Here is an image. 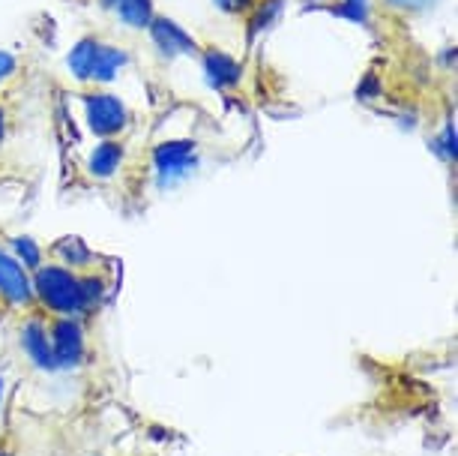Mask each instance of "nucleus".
Listing matches in <instances>:
<instances>
[{"label": "nucleus", "mask_w": 458, "mask_h": 456, "mask_svg": "<svg viewBox=\"0 0 458 456\" xmlns=\"http://www.w3.org/2000/svg\"><path fill=\"white\" fill-rule=\"evenodd\" d=\"M33 297L55 315H81V277L64 264H39Z\"/></svg>", "instance_id": "f257e3e1"}, {"label": "nucleus", "mask_w": 458, "mask_h": 456, "mask_svg": "<svg viewBox=\"0 0 458 456\" xmlns=\"http://www.w3.org/2000/svg\"><path fill=\"white\" fill-rule=\"evenodd\" d=\"M69 66H72L75 79L81 82H111L114 73L123 66V55L117 48L102 46L97 39H84L81 46H75L72 57H69Z\"/></svg>", "instance_id": "f03ea898"}, {"label": "nucleus", "mask_w": 458, "mask_h": 456, "mask_svg": "<svg viewBox=\"0 0 458 456\" xmlns=\"http://www.w3.org/2000/svg\"><path fill=\"white\" fill-rule=\"evenodd\" d=\"M51 348H55L57 369H75L84 360V328L75 315H60L55 324L48 328Z\"/></svg>", "instance_id": "7ed1b4c3"}, {"label": "nucleus", "mask_w": 458, "mask_h": 456, "mask_svg": "<svg viewBox=\"0 0 458 456\" xmlns=\"http://www.w3.org/2000/svg\"><path fill=\"white\" fill-rule=\"evenodd\" d=\"M153 162H157L159 171V184L174 186L180 180H186L189 171L198 166V151L192 142H165L153 153Z\"/></svg>", "instance_id": "20e7f679"}, {"label": "nucleus", "mask_w": 458, "mask_h": 456, "mask_svg": "<svg viewBox=\"0 0 458 456\" xmlns=\"http://www.w3.org/2000/svg\"><path fill=\"white\" fill-rule=\"evenodd\" d=\"M0 297L15 309L33 304V282L28 277V268L6 249H0Z\"/></svg>", "instance_id": "39448f33"}, {"label": "nucleus", "mask_w": 458, "mask_h": 456, "mask_svg": "<svg viewBox=\"0 0 458 456\" xmlns=\"http://www.w3.org/2000/svg\"><path fill=\"white\" fill-rule=\"evenodd\" d=\"M88 120L90 129L102 139H114L129 124V111L123 108V102L108 97V93H90L88 99Z\"/></svg>", "instance_id": "423d86ee"}, {"label": "nucleus", "mask_w": 458, "mask_h": 456, "mask_svg": "<svg viewBox=\"0 0 458 456\" xmlns=\"http://www.w3.org/2000/svg\"><path fill=\"white\" fill-rule=\"evenodd\" d=\"M19 342L33 366L42 369V373H57L55 348H51V337H48V328L42 318H28V322L21 324Z\"/></svg>", "instance_id": "0eeeda50"}, {"label": "nucleus", "mask_w": 458, "mask_h": 456, "mask_svg": "<svg viewBox=\"0 0 458 456\" xmlns=\"http://www.w3.org/2000/svg\"><path fill=\"white\" fill-rule=\"evenodd\" d=\"M153 30V42L165 51V55H186V51H195V42L186 37L183 28H177L174 22L168 19H153L150 22Z\"/></svg>", "instance_id": "6e6552de"}, {"label": "nucleus", "mask_w": 458, "mask_h": 456, "mask_svg": "<svg viewBox=\"0 0 458 456\" xmlns=\"http://www.w3.org/2000/svg\"><path fill=\"white\" fill-rule=\"evenodd\" d=\"M120 162H123V148H120L117 142L106 139V144H99L90 157V175L93 177H111L120 168Z\"/></svg>", "instance_id": "1a4fd4ad"}, {"label": "nucleus", "mask_w": 458, "mask_h": 456, "mask_svg": "<svg viewBox=\"0 0 458 456\" xmlns=\"http://www.w3.org/2000/svg\"><path fill=\"white\" fill-rule=\"evenodd\" d=\"M117 10V15L132 28H147L153 22V4L150 0H108Z\"/></svg>", "instance_id": "9d476101"}, {"label": "nucleus", "mask_w": 458, "mask_h": 456, "mask_svg": "<svg viewBox=\"0 0 458 456\" xmlns=\"http://www.w3.org/2000/svg\"><path fill=\"white\" fill-rule=\"evenodd\" d=\"M207 73H210L213 84H219V88H225V84H234L237 82V64L231 60L228 55H222V51H207Z\"/></svg>", "instance_id": "9b49d317"}, {"label": "nucleus", "mask_w": 458, "mask_h": 456, "mask_svg": "<svg viewBox=\"0 0 458 456\" xmlns=\"http://www.w3.org/2000/svg\"><path fill=\"white\" fill-rule=\"evenodd\" d=\"M55 249H57V255H60V264H64V268H69V271L84 268V264H90V262H93L90 249L84 246L79 237H66V240H60V244H57Z\"/></svg>", "instance_id": "f8f14e48"}, {"label": "nucleus", "mask_w": 458, "mask_h": 456, "mask_svg": "<svg viewBox=\"0 0 458 456\" xmlns=\"http://www.w3.org/2000/svg\"><path fill=\"white\" fill-rule=\"evenodd\" d=\"M106 304V280L97 273H84L81 277V315L93 313Z\"/></svg>", "instance_id": "ddd939ff"}, {"label": "nucleus", "mask_w": 458, "mask_h": 456, "mask_svg": "<svg viewBox=\"0 0 458 456\" xmlns=\"http://www.w3.org/2000/svg\"><path fill=\"white\" fill-rule=\"evenodd\" d=\"M13 255L19 258L24 268H39V246L33 237H15L13 240Z\"/></svg>", "instance_id": "4468645a"}, {"label": "nucleus", "mask_w": 458, "mask_h": 456, "mask_svg": "<svg viewBox=\"0 0 458 456\" xmlns=\"http://www.w3.org/2000/svg\"><path fill=\"white\" fill-rule=\"evenodd\" d=\"M216 4H219V10H225V13L240 15V13L252 10V4H255V0H216Z\"/></svg>", "instance_id": "2eb2a0df"}, {"label": "nucleus", "mask_w": 458, "mask_h": 456, "mask_svg": "<svg viewBox=\"0 0 458 456\" xmlns=\"http://www.w3.org/2000/svg\"><path fill=\"white\" fill-rule=\"evenodd\" d=\"M13 73H15V57L6 55V51H0V82L10 79Z\"/></svg>", "instance_id": "dca6fc26"}, {"label": "nucleus", "mask_w": 458, "mask_h": 456, "mask_svg": "<svg viewBox=\"0 0 458 456\" xmlns=\"http://www.w3.org/2000/svg\"><path fill=\"white\" fill-rule=\"evenodd\" d=\"M4 133H6V115H4V108H0V139H4Z\"/></svg>", "instance_id": "f3484780"}, {"label": "nucleus", "mask_w": 458, "mask_h": 456, "mask_svg": "<svg viewBox=\"0 0 458 456\" xmlns=\"http://www.w3.org/2000/svg\"><path fill=\"white\" fill-rule=\"evenodd\" d=\"M0 402H4V378H0Z\"/></svg>", "instance_id": "a211bd4d"}, {"label": "nucleus", "mask_w": 458, "mask_h": 456, "mask_svg": "<svg viewBox=\"0 0 458 456\" xmlns=\"http://www.w3.org/2000/svg\"><path fill=\"white\" fill-rule=\"evenodd\" d=\"M0 456H10V453H4V451H0Z\"/></svg>", "instance_id": "6ab92c4d"}]
</instances>
